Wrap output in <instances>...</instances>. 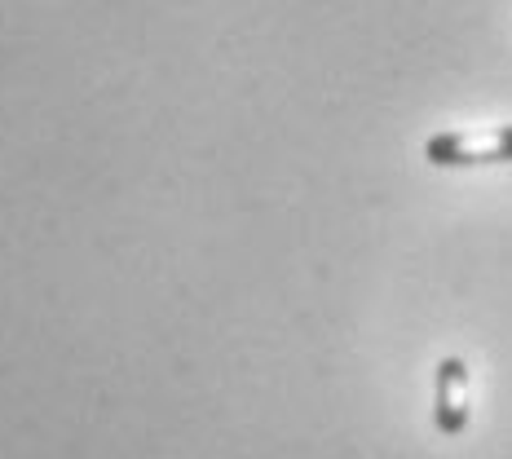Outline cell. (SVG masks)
Listing matches in <instances>:
<instances>
[{
  "label": "cell",
  "instance_id": "1",
  "mask_svg": "<svg viewBox=\"0 0 512 459\" xmlns=\"http://www.w3.org/2000/svg\"><path fill=\"white\" fill-rule=\"evenodd\" d=\"M424 159L437 168H473V164H512V124L495 128H460L433 133L424 142Z\"/></svg>",
  "mask_w": 512,
  "mask_h": 459
},
{
  "label": "cell",
  "instance_id": "2",
  "mask_svg": "<svg viewBox=\"0 0 512 459\" xmlns=\"http://www.w3.org/2000/svg\"><path fill=\"white\" fill-rule=\"evenodd\" d=\"M433 420H437V433H446V437H460L468 429V367H464V358L437 362Z\"/></svg>",
  "mask_w": 512,
  "mask_h": 459
}]
</instances>
